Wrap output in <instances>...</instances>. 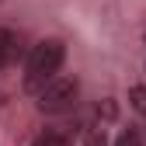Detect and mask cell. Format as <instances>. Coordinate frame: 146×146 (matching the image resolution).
I'll return each mask as SVG.
<instances>
[{
    "instance_id": "obj_1",
    "label": "cell",
    "mask_w": 146,
    "mask_h": 146,
    "mask_svg": "<svg viewBox=\"0 0 146 146\" xmlns=\"http://www.w3.org/2000/svg\"><path fill=\"white\" fill-rule=\"evenodd\" d=\"M63 59H66V45L59 38H45L31 49V56L25 63V90L31 94H42V90L59 77L63 70Z\"/></svg>"
},
{
    "instance_id": "obj_2",
    "label": "cell",
    "mask_w": 146,
    "mask_h": 146,
    "mask_svg": "<svg viewBox=\"0 0 146 146\" xmlns=\"http://www.w3.org/2000/svg\"><path fill=\"white\" fill-rule=\"evenodd\" d=\"M77 98H80V80L77 77H56L38 94V111H45V115H63V111H70V108L77 104Z\"/></svg>"
},
{
    "instance_id": "obj_5",
    "label": "cell",
    "mask_w": 146,
    "mask_h": 146,
    "mask_svg": "<svg viewBox=\"0 0 146 146\" xmlns=\"http://www.w3.org/2000/svg\"><path fill=\"white\" fill-rule=\"evenodd\" d=\"M129 104L146 118V87H132V90H129Z\"/></svg>"
},
{
    "instance_id": "obj_6",
    "label": "cell",
    "mask_w": 146,
    "mask_h": 146,
    "mask_svg": "<svg viewBox=\"0 0 146 146\" xmlns=\"http://www.w3.org/2000/svg\"><path fill=\"white\" fill-rule=\"evenodd\" d=\"M115 146H143L139 129H122V132H118V139H115Z\"/></svg>"
},
{
    "instance_id": "obj_3",
    "label": "cell",
    "mask_w": 146,
    "mask_h": 146,
    "mask_svg": "<svg viewBox=\"0 0 146 146\" xmlns=\"http://www.w3.org/2000/svg\"><path fill=\"white\" fill-rule=\"evenodd\" d=\"M17 52H21V38L14 31H0V70H7L17 59Z\"/></svg>"
},
{
    "instance_id": "obj_4",
    "label": "cell",
    "mask_w": 146,
    "mask_h": 146,
    "mask_svg": "<svg viewBox=\"0 0 146 146\" xmlns=\"http://www.w3.org/2000/svg\"><path fill=\"white\" fill-rule=\"evenodd\" d=\"M80 143H84V146H108L104 125H94V122H87L84 129H80Z\"/></svg>"
}]
</instances>
